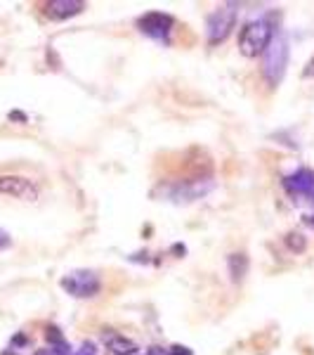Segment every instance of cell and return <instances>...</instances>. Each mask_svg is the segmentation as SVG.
Wrapping results in <instances>:
<instances>
[{"label": "cell", "mask_w": 314, "mask_h": 355, "mask_svg": "<svg viewBox=\"0 0 314 355\" xmlns=\"http://www.w3.org/2000/svg\"><path fill=\"white\" fill-rule=\"evenodd\" d=\"M284 187H286L293 197H312L314 194V173L307 168L295 171V173L284 178Z\"/></svg>", "instance_id": "7"}, {"label": "cell", "mask_w": 314, "mask_h": 355, "mask_svg": "<svg viewBox=\"0 0 314 355\" xmlns=\"http://www.w3.org/2000/svg\"><path fill=\"white\" fill-rule=\"evenodd\" d=\"M59 284L68 296H73V299H93L102 289L100 275L93 270H71L62 277Z\"/></svg>", "instance_id": "3"}, {"label": "cell", "mask_w": 314, "mask_h": 355, "mask_svg": "<svg viewBox=\"0 0 314 355\" xmlns=\"http://www.w3.org/2000/svg\"><path fill=\"white\" fill-rule=\"evenodd\" d=\"M286 244H288L290 251H295V254H302V251L307 249V242H305V237H302L300 232H288L286 234Z\"/></svg>", "instance_id": "11"}, {"label": "cell", "mask_w": 314, "mask_h": 355, "mask_svg": "<svg viewBox=\"0 0 314 355\" xmlns=\"http://www.w3.org/2000/svg\"><path fill=\"white\" fill-rule=\"evenodd\" d=\"M288 55H290V48H288V38L284 33H274L267 50L262 53V76L270 85H279L286 73V67H288Z\"/></svg>", "instance_id": "1"}, {"label": "cell", "mask_w": 314, "mask_h": 355, "mask_svg": "<svg viewBox=\"0 0 314 355\" xmlns=\"http://www.w3.org/2000/svg\"><path fill=\"white\" fill-rule=\"evenodd\" d=\"M227 266H230L232 282H241V279L246 277V272H248V256L246 254H230Z\"/></svg>", "instance_id": "10"}, {"label": "cell", "mask_w": 314, "mask_h": 355, "mask_svg": "<svg viewBox=\"0 0 314 355\" xmlns=\"http://www.w3.org/2000/svg\"><path fill=\"white\" fill-rule=\"evenodd\" d=\"M130 355H147V353H137V351H135V353H130Z\"/></svg>", "instance_id": "16"}, {"label": "cell", "mask_w": 314, "mask_h": 355, "mask_svg": "<svg viewBox=\"0 0 314 355\" xmlns=\"http://www.w3.org/2000/svg\"><path fill=\"white\" fill-rule=\"evenodd\" d=\"M104 343H107V351H111L113 355H130V353H135L137 351V346H135V341L133 339H128V336H123V334H116V331H104Z\"/></svg>", "instance_id": "9"}, {"label": "cell", "mask_w": 314, "mask_h": 355, "mask_svg": "<svg viewBox=\"0 0 314 355\" xmlns=\"http://www.w3.org/2000/svg\"><path fill=\"white\" fill-rule=\"evenodd\" d=\"M36 355H55V351L53 348H45V351H38Z\"/></svg>", "instance_id": "15"}, {"label": "cell", "mask_w": 314, "mask_h": 355, "mask_svg": "<svg viewBox=\"0 0 314 355\" xmlns=\"http://www.w3.org/2000/svg\"><path fill=\"white\" fill-rule=\"evenodd\" d=\"M234 24H237V5H220L213 15L205 21V36H208L210 45H220L227 41V36L232 33Z\"/></svg>", "instance_id": "4"}, {"label": "cell", "mask_w": 314, "mask_h": 355, "mask_svg": "<svg viewBox=\"0 0 314 355\" xmlns=\"http://www.w3.org/2000/svg\"><path fill=\"white\" fill-rule=\"evenodd\" d=\"M85 10V3L83 0H50L45 5V15L55 21H62V19H68V17H76L81 15Z\"/></svg>", "instance_id": "8"}, {"label": "cell", "mask_w": 314, "mask_h": 355, "mask_svg": "<svg viewBox=\"0 0 314 355\" xmlns=\"http://www.w3.org/2000/svg\"><path fill=\"white\" fill-rule=\"evenodd\" d=\"M10 244H12V237H10V232H5L3 227H0V251L8 249Z\"/></svg>", "instance_id": "13"}, {"label": "cell", "mask_w": 314, "mask_h": 355, "mask_svg": "<svg viewBox=\"0 0 314 355\" xmlns=\"http://www.w3.org/2000/svg\"><path fill=\"white\" fill-rule=\"evenodd\" d=\"M137 26L145 36L154 38L158 43H170V33H173V17L163 12H147L145 17L137 19Z\"/></svg>", "instance_id": "6"}, {"label": "cell", "mask_w": 314, "mask_h": 355, "mask_svg": "<svg viewBox=\"0 0 314 355\" xmlns=\"http://www.w3.org/2000/svg\"><path fill=\"white\" fill-rule=\"evenodd\" d=\"M78 355H97V348L93 341H85L81 346V351H78Z\"/></svg>", "instance_id": "12"}, {"label": "cell", "mask_w": 314, "mask_h": 355, "mask_svg": "<svg viewBox=\"0 0 314 355\" xmlns=\"http://www.w3.org/2000/svg\"><path fill=\"white\" fill-rule=\"evenodd\" d=\"M0 194L21 199V202H36L41 197V187L24 175H0Z\"/></svg>", "instance_id": "5"}, {"label": "cell", "mask_w": 314, "mask_h": 355, "mask_svg": "<svg viewBox=\"0 0 314 355\" xmlns=\"http://www.w3.org/2000/svg\"><path fill=\"white\" fill-rule=\"evenodd\" d=\"M168 355H192V351L187 346H170Z\"/></svg>", "instance_id": "14"}, {"label": "cell", "mask_w": 314, "mask_h": 355, "mask_svg": "<svg viewBox=\"0 0 314 355\" xmlns=\"http://www.w3.org/2000/svg\"><path fill=\"white\" fill-rule=\"evenodd\" d=\"M274 36V28L267 19H253L239 33V50L243 57H258L267 50Z\"/></svg>", "instance_id": "2"}]
</instances>
